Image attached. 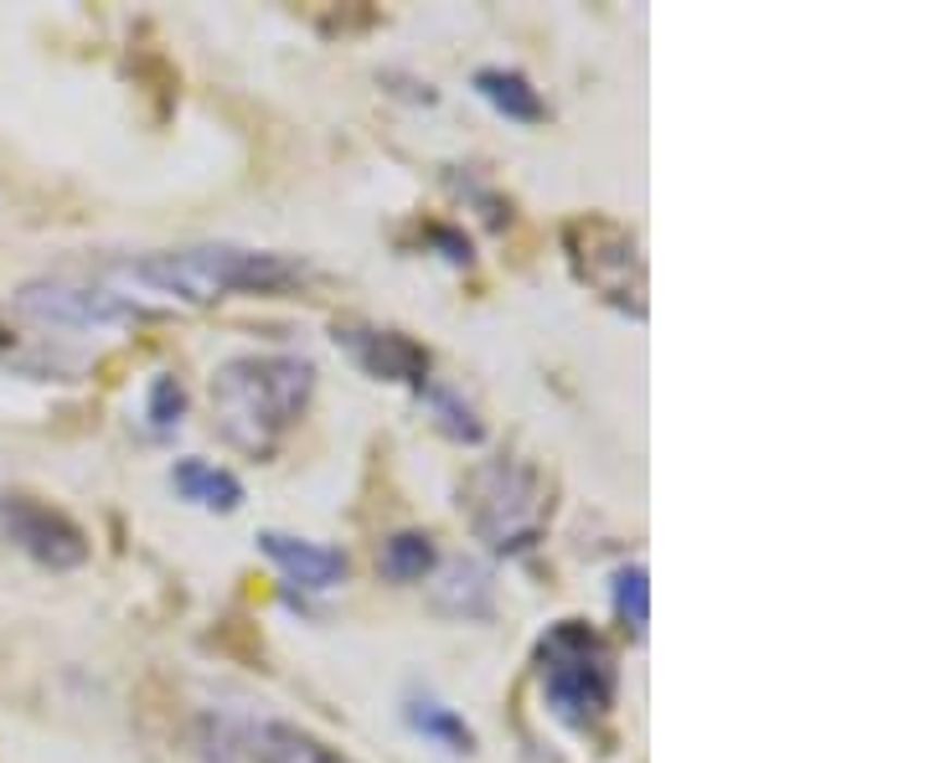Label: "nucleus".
Segmentation results:
<instances>
[{
	"mask_svg": "<svg viewBox=\"0 0 929 763\" xmlns=\"http://www.w3.org/2000/svg\"><path fill=\"white\" fill-rule=\"evenodd\" d=\"M171 485H176L181 501H192V506H207V510H237L243 506V480L233 470H218V465H207V459H176V470H171Z\"/></svg>",
	"mask_w": 929,
	"mask_h": 763,
	"instance_id": "12",
	"label": "nucleus"
},
{
	"mask_svg": "<svg viewBox=\"0 0 929 763\" xmlns=\"http://www.w3.org/2000/svg\"><path fill=\"white\" fill-rule=\"evenodd\" d=\"M537 681L553 717L574 733H604V723L614 717L620 670H614V650L589 619H558L537 640Z\"/></svg>",
	"mask_w": 929,
	"mask_h": 763,
	"instance_id": "3",
	"label": "nucleus"
},
{
	"mask_svg": "<svg viewBox=\"0 0 929 763\" xmlns=\"http://www.w3.org/2000/svg\"><path fill=\"white\" fill-rule=\"evenodd\" d=\"M460 506L470 531L501 557H522L542 542V531L553 521V501H548V480L527 459H480L465 480H460Z\"/></svg>",
	"mask_w": 929,
	"mask_h": 763,
	"instance_id": "4",
	"label": "nucleus"
},
{
	"mask_svg": "<svg viewBox=\"0 0 929 763\" xmlns=\"http://www.w3.org/2000/svg\"><path fill=\"white\" fill-rule=\"evenodd\" d=\"M181 413H186V392H181V382L171 372H160L150 382V429L171 433L181 423Z\"/></svg>",
	"mask_w": 929,
	"mask_h": 763,
	"instance_id": "18",
	"label": "nucleus"
},
{
	"mask_svg": "<svg viewBox=\"0 0 929 763\" xmlns=\"http://www.w3.org/2000/svg\"><path fill=\"white\" fill-rule=\"evenodd\" d=\"M475 94L486 98L496 114L516 119V124H537V119L548 114L542 98H537V88L522 78L516 67H480V73H475Z\"/></svg>",
	"mask_w": 929,
	"mask_h": 763,
	"instance_id": "13",
	"label": "nucleus"
},
{
	"mask_svg": "<svg viewBox=\"0 0 929 763\" xmlns=\"http://www.w3.org/2000/svg\"><path fill=\"white\" fill-rule=\"evenodd\" d=\"M103 274L135 310L156 315L166 305H218L228 294L295 290V284H305V263L284 254L237 248V243H192V248L103 263Z\"/></svg>",
	"mask_w": 929,
	"mask_h": 763,
	"instance_id": "1",
	"label": "nucleus"
},
{
	"mask_svg": "<svg viewBox=\"0 0 929 763\" xmlns=\"http://www.w3.org/2000/svg\"><path fill=\"white\" fill-rule=\"evenodd\" d=\"M258 547H264V557H269L290 583L310 588V593H326V588L346 583V573H352V557H346V552L305 542V537H290V531H264Z\"/></svg>",
	"mask_w": 929,
	"mask_h": 763,
	"instance_id": "10",
	"label": "nucleus"
},
{
	"mask_svg": "<svg viewBox=\"0 0 929 763\" xmlns=\"http://www.w3.org/2000/svg\"><path fill=\"white\" fill-rule=\"evenodd\" d=\"M563 254H569V269L584 290H594L604 305L625 315H646V258H640V243L625 222L599 212L569 217L563 222Z\"/></svg>",
	"mask_w": 929,
	"mask_h": 763,
	"instance_id": "5",
	"label": "nucleus"
},
{
	"mask_svg": "<svg viewBox=\"0 0 929 763\" xmlns=\"http://www.w3.org/2000/svg\"><path fill=\"white\" fill-rule=\"evenodd\" d=\"M418 397H424V408L435 413V423L450 433V439H460V444H480V439H486L480 413H475L455 387H444V382H435V377H429V382L418 387Z\"/></svg>",
	"mask_w": 929,
	"mask_h": 763,
	"instance_id": "15",
	"label": "nucleus"
},
{
	"mask_svg": "<svg viewBox=\"0 0 929 763\" xmlns=\"http://www.w3.org/2000/svg\"><path fill=\"white\" fill-rule=\"evenodd\" d=\"M429 608L444 619H491L496 583L491 568H480L475 557H450L429 573Z\"/></svg>",
	"mask_w": 929,
	"mask_h": 763,
	"instance_id": "11",
	"label": "nucleus"
},
{
	"mask_svg": "<svg viewBox=\"0 0 929 763\" xmlns=\"http://www.w3.org/2000/svg\"><path fill=\"white\" fill-rule=\"evenodd\" d=\"M316 392V367L305 356H228L212 372V423L222 444L248 459H269L295 429Z\"/></svg>",
	"mask_w": 929,
	"mask_h": 763,
	"instance_id": "2",
	"label": "nucleus"
},
{
	"mask_svg": "<svg viewBox=\"0 0 929 763\" xmlns=\"http://www.w3.org/2000/svg\"><path fill=\"white\" fill-rule=\"evenodd\" d=\"M0 537L11 542L16 552H26L32 563L52 573H68V568H83L88 563V531L68 516V510L47 506L37 495H0Z\"/></svg>",
	"mask_w": 929,
	"mask_h": 763,
	"instance_id": "8",
	"label": "nucleus"
},
{
	"mask_svg": "<svg viewBox=\"0 0 929 763\" xmlns=\"http://www.w3.org/2000/svg\"><path fill=\"white\" fill-rule=\"evenodd\" d=\"M16 315L32 325H52V331H99V325H124V320H145L124 294L109 284L103 269H47V274L26 279L16 290Z\"/></svg>",
	"mask_w": 929,
	"mask_h": 763,
	"instance_id": "6",
	"label": "nucleus"
},
{
	"mask_svg": "<svg viewBox=\"0 0 929 763\" xmlns=\"http://www.w3.org/2000/svg\"><path fill=\"white\" fill-rule=\"evenodd\" d=\"M337 346L367 377H377V382H408L414 392L429 382V367H435L429 346H418L414 335H403V331H382V325L337 320Z\"/></svg>",
	"mask_w": 929,
	"mask_h": 763,
	"instance_id": "9",
	"label": "nucleus"
},
{
	"mask_svg": "<svg viewBox=\"0 0 929 763\" xmlns=\"http://www.w3.org/2000/svg\"><path fill=\"white\" fill-rule=\"evenodd\" d=\"M408 723H414L424 738L444 743L450 753H475V733L460 723V717H455V712H450L444 702H435V697H424V702H408Z\"/></svg>",
	"mask_w": 929,
	"mask_h": 763,
	"instance_id": "16",
	"label": "nucleus"
},
{
	"mask_svg": "<svg viewBox=\"0 0 929 763\" xmlns=\"http://www.w3.org/2000/svg\"><path fill=\"white\" fill-rule=\"evenodd\" d=\"M439 568V552H435V537L429 531H398L382 542L377 552V573L388 578V583H424L429 573Z\"/></svg>",
	"mask_w": 929,
	"mask_h": 763,
	"instance_id": "14",
	"label": "nucleus"
},
{
	"mask_svg": "<svg viewBox=\"0 0 929 763\" xmlns=\"http://www.w3.org/2000/svg\"><path fill=\"white\" fill-rule=\"evenodd\" d=\"M614 614H620V625L625 635H646L651 625V588H646V563H631V568L614 573Z\"/></svg>",
	"mask_w": 929,
	"mask_h": 763,
	"instance_id": "17",
	"label": "nucleus"
},
{
	"mask_svg": "<svg viewBox=\"0 0 929 763\" xmlns=\"http://www.w3.org/2000/svg\"><path fill=\"white\" fill-rule=\"evenodd\" d=\"M207 763H352L316 733L274 717H222L207 733Z\"/></svg>",
	"mask_w": 929,
	"mask_h": 763,
	"instance_id": "7",
	"label": "nucleus"
}]
</instances>
